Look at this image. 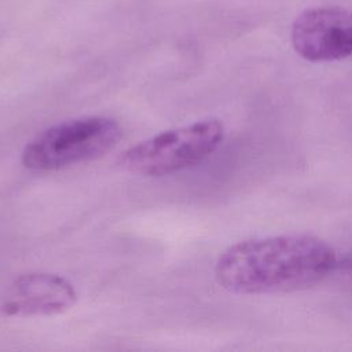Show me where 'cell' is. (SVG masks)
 I'll return each instance as SVG.
<instances>
[{
  "label": "cell",
  "instance_id": "obj_1",
  "mask_svg": "<svg viewBox=\"0 0 352 352\" xmlns=\"http://www.w3.org/2000/svg\"><path fill=\"white\" fill-rule=\"evenodd\" d=\"M337 267L334 249L308 234L254 238L226 249L216 261L217 282L235 294L298 292L322 282Z\"/></svg>",
  "mask_w": 352,
  "mask_h": 352
},
{
  "label": "cell",
  "instance_id": "obj_2",
  "mask_svg": "<svg viewBox=\"0 0 352 352\" xmlns=\"http://www.w3.org/2000/svg\"><path fill=\"white\" fill-rule=\"evenodd\" d=\"M122 136L120 125L107 117H85L56 124L23 148L22 162L33 170H56L107 154Z\"/></svg>",
  "mask_w": 352,
  "mask_h": 352
},
{
  "label": "cell",
  "instance_id": "obj_3",
  "mask_svg": "<svg viewBox=\"0 0 352 352\" xmlns=\"http://www.w3.org/2000/svg\"><path fill=\"white\" fill-rule=\"evenodd\" d=\"M224 126L216 118L161 132L122 153L120 164L143 176H165L190 168L219 148Z\"/></svg>",
  "mask_w": 352,
  "mask_h": 352
},
{
  "label": "cell",
  "instance_id": "obj_4",
  "mask_svg": "<svg viewBox=\"0 0 352 352\" xmlns=\"http://www.w3.org/2000/svg\"><path fill=\"white\" fill-rule=\"evenodd\" d=\"M294 51L309 62H330L352 56V10L312 7L294 19L290 32Z\"/></svg>",
  "mask_w": 352,
  "mask_h": 352
},
{
  "label": "cell",
  "instance_id": "obj_5",
  "mask_svg": "<svg viewBox=\"0 0 352 352\" xmlns=\"http://www.w3.org/2000/svg\"><path fill=\"white\" fill-rule=\"evenodd\" d=\"M77 301L73 285L60 275L34 272L16 278L0 298L4 316H51L70 309Z\"/></svg>",
  "mask_w": 352,
  "mask_h": 352
}]
</instances>
